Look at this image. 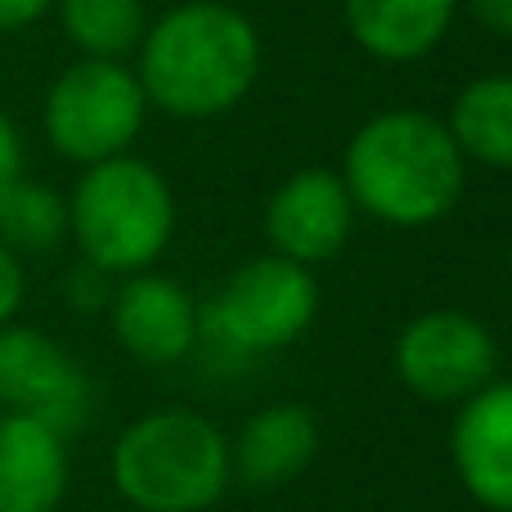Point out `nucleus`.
I'll return each instance as SVG.
<instances>
[{"instance_id":"f3484780","label":"nucleus","mask_w":512,"mask_h":512,"mask_svg":"<svg viewBox=\"0 0 512 512\" xmlns=\"http://www.w3.org/2000/svg\"><path fill=\"white\" fill-rule=\"evenodd\" d=\"M68 239V198L41 180H18L0 194V243L14 256L54 252Z\"/></svg>"},{"instance_id":"dca6fc26","label":"nucleus","mask_w":512,"mask_h":512,"mask_svg":"<svg viewBox=\"0 0 512 512\" xmlns=\"http://www.w3.org/2000/svg\"><path fill=\"white\" fill-rule=\"evenodd\" d=\"M59 27L81 59H131L144 41V0H54Z\"/></svg>"},{"instance_id":"6ab92c4d","label":"nucleus","mask_w":512,"mask_h":512,"mask_svg":"<svg viewBox=\"0 0 512 512\" xmlns=\"http://www.w3.org/2000/svg\"><path fill=\"white\" fill-rule=\"evenodd\" d=\"M23 167H27L23 135H18L14 117L0 108V194H5L9 185H18V180H23Z\"/></svg>"},{"instance_id":"0eeeda50","label":"nucleus","mask_w":512,"mask_h":512,"mask_svg":"<svg viewBox=\"0 0 512 512\" xmlns=\"http://www.w3.org/2000/svg\"><path fill=\"white\" fill-rule=\"evenodd\" d=\"M396 378L432 405H463L499 378V342L468 310H423L396 337Z\"/></svg>"},{"instance_id":"6e6552de","label":"nucleus","mask_w":512,"mask_h":512,"mask_svg":"<svg viewBox=\"0 0 512 512\" xmlns=\"http://www.w3.org/2000/svg\"><path fill=\"white\" fill-rule=\"evenodd\" d=\"M0 414H23L72 436L90 418V378L50 333L0 328Z\"/></svg>"},{"instance_id":"9d476101","label":"nucleus","mask_w":512,"mask_h":512,"mask_svg":"<svg viewBox=\"0 0 512 512\" xmlns=\"http://www.w3.org/2000/svg\"><path fill=\"white\" fill-rule=\"evenodd\" d=\"M355 230V203L333 167H301L265 203V239L274 256L297 265H324L346 248Z\"/></svg>"},{"instance_id":"423d86ee","label":"nucleus","mask_w":512,"mask_h":512,"mask_svg":"<svg viewBox=\"0 0 512 512\" xmlns=\"http://www.w3.org/2000/svg\"><path fill=\"white\" fill-rule=\"evenodd\" d=\"M149 99L131 63L122 59H77L50 81L41 108L45 140L59 158L77 167L122 158L140 140Z\"/></svg>"},{"instance_id":"4be33fe9","label":"nucleus","mask_w":512,"mask_h":512,"mask_svg":"<svg viewBox=\"0 0 512 512\" xmlns=\"http://www.w3.org/2000/svg\"><path fill=\"white\" fill-rule=\"evenodd\" d=\"M54 9V0H0V32H23V27L41 23Z\"/></svg>"},{"instance_id":"20e7f679","label":"nucleus","mask_w":512,"mask_h":512,"mask_svg":"<svg viewBox=\"0 0 512 512\" xmlns=\"http://www.w3.org/2000/svg\"><path fill=\"white\" fill-rule=\"evenodd\" d=\"M176 234V194L144 158H108L81 171L68 198V239L81 261L113 279L153 270Z\"/></svg>"},{"instance_id":"7ed1b4c3","label":"nucleus","mask_w":512,"mask_h":512,"mask_svg":"<svg viewBox=\"0 0 512 512\" xmlns=\"http://www.w3.org/2000/svg\"><path fill=\"white\" fill-rule=\"evenodd\" d=\"M108 477L135 512H207L234 477L230 436L198 409H153L113 441Z\"/></svg>"},{"instance_id":"9b49d317","label":"nucleus","mask_w":512,"mask_h":512,"mask_svg":"<svg viewBox=\"0 0 512 512\" xmlns=\"http://www.w3.org/2000/svg\"><path fill=\"white\" fill-rule=\"evenodd\" d=\"M450 459L481 508L512 512V378L486 382L459 405Z\"/></svg>"},{"instance_id":"4468645a","label":"nucleus","mask_w":512,"mask_h":512,"mask_svg":"<svg viewBox=\"0 0 512 512\" xmlns=\"http://www.w3.org/2000/svg\"><path fill=\"white\" fill-rule=\"evenodd\" d=\"M319 454V423L306 405H265L239 427L230 445V459L239 481L256 490L288 486L315 463Z\"/></svg>"},{"instance_id":"39448f33","label":"nucleus","mask_w":512,"mask_h":512,"mask_svg":"<svg viewBox=\"0 0 512 512\" xmlns=\"http://www.w3.org/2000/svg\"><path fill=\"white\" fill-rule=\"evenodd\" d=\"M319 283L310 265L288 256H252L221 283L212 301L198 310L203 342L230 360H252L301 342L315 324Z\"/></svg>"},{"instance_id":"1a4fd4ad","label":"nucleus","mask_w":512,"mask_h":512,"mask_svg":"<svg viewBox=\"0 0 512 512\" xmlns=\"http://www.w3.org/2000/svg\"><path fill=\"white\" fill-rule=\"evenodd\" d=\"M108 324H113L117 346H122L131 360L149 364V369L180 364L203 342L198 301L189 297V288L180 279L158 274V270L126 274V279L113 283Z\"/></svg>"},{"instance_id":"2eb2a0df","label":"nucleus","mask_w":512,"mask_h":512,"mask_svg":"<svg viewBox=\"0 0 512 512\" xmlns=\"http://www.w3.org/2000/svg\"><path fill=\"white\" fill-rule=\"evenodd\" d=\"M445 126H450L454 144L468 162L512 171V72L472 77L454 95Z\"/></svg>"},{"instance_id":"ddd939ff","label":"nucleus","mask_w":512,"mask_h":512,"mask_svg":"<svg viewBox=\"0 0 512 512\" xmlns=\"http://www.w3.org/2000/svg\"><path fill=\"white\" fill-rule=\"evenodd\" d=\"M459 0H342L351 41L378 63H418L450 36Z\"/></svg>"},{"instance_id":"412c9836","label":"nucleus","mask_w":512,"mask_h":512,"mask_svg":"<svg viewBox=\"0 0 512 512\" xmlns=\"http://www.w3.org/2000/svg\"><path fill=\"white\" fill-rule=\"evenodd\" d=\"M463 9L472 14V23L486 27L490 36H504L512 41V0H459Z\"/></svg>"},{"instance_id":"f03ea898","label":"nucleus","mask_w":512,"mask_h":512,"mask_svg":"<svg viewBox=\"0 0 512 512\" xmlns=\"http://www.w3.org/2000/svg\"><path fill=\"white\" fill-rule=\"evenodd\" d=\"M337 176L355 212L391 230H427L459 207L468 158L445 117L423 108H387L351 135Z\"/></svg>"},{"instance_id":"f257e3e1","label":"nucleus","mask_w":512,"mask_h":512,"mask_svg":"<svg viewBox=\"0 0 512 512\" xmlns=\"http://www.w3.org/2000/svg\"><path fill=\"white\" fill-rule=\"evenodd\" d=\"M135 77L149 108L176 122H212L234 113L261 77V32L225 0H180L144 27Z\"/></svg>"},{"instance_id":"f8f14e48","label":"nucleus","mask_w":512,"mask_h":512,"mask_svg":"<svg viewBox=\"0 0 512 512\" xmlns=\"http://www.w3.org/2000/svg\"><path fill=\"white\" fill-rule=\"evenodd\" d=\"M68 495V436L0 414V512H59Z\"/></svg>"},{"instance_id":"a211bd4d","label":"nucleus","mask_w":512,"mask_h":512,"mask_svg":"<svg viewBox=\"0 0 512 512\" xmlns=\"http://www.w3.org/2000/svg\"><path fill=\"white\" fill-rule=\"evenodd\" d=\"M23 292H27L23 256H14L5 243H0V328L14 324L18 306H23Z\"/></svg>"},{"instance_id":"aec40b11","label":"nucleus","mask_w":512,"mask_h":512,"mask_svg":"<svg viewBox=\"0 0 512 512\" xmlns=\"http://www.w3.org/2000/svg\"><path fill=\"white\" fill-rule=\"evenodd\" d=\"M68 297L77 301V306H108V297H113V274L81 261V270L68 279Z\"/></svg>"}]
</instances>
